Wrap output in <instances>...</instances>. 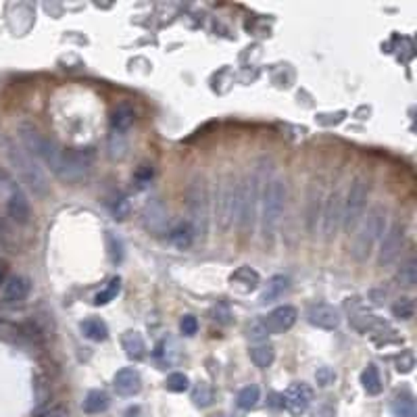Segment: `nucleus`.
I'll list each match as a JSON object with an SVG mask.
<instances>
[{
  "label": "nucleus",
  "instance_id": "nucleus-34",
  "mask_svg": "<svg viewBox=\"0 0 417 417\" xmlns=\"http://www.w3.org/2000/svg\"><path fill=\"white\" fill-rule=\"evenodd\" d=\"M179 332L184 336H194L198 332V319L194 315H184L179 319Z\"/></svg>",
  "mask_w": 417,
  "mask_h": 417
},
{
  "label": "nucleus",
  "instance_id": "nucleus-29",
  "mask_svg": "<svg viewBox=\"0 0 417 417\" xmlns=\"http://www.w3.org/2000/svg\"><path fill=\"white\" fill-rule=\"evenodd\" d=\"M120 290H121V278L120 276H115V278H111L109 280V284L94 297V304H107V302H111L113 298L117 297L120 295Z\"/></svg>",
  "mask_w": 417,
  "mask_h": 417
},
{
  "label": "nucleus",
  "instance_id": "nucleus-20",
  "mask_svg": "<svg viewBox=\"0 0 417 417\" xmlns=\"http://www.w3.org/2000/svg\"><path fill=\"white\" fill-rule=\"evenodd\" d=\"M361 384H363V390L369 397H378L382 392V376H380V371H378V367L373 363H369L361 371Z\"/></svg>",
  "mask_w": 417,
  "mask_h": 417
},
{
  "label": "nucleus",
  "instance_id": "nucleus-2",
  "mask_svg": "<svg viewBox=\"0 0 417 417\" xmlns=\"http://www.w3.org/2000/svg\"><path fill=\"white\" fill-rule=\"evenodd\" d=\"M4 153H6L8 163L17 172L19 179L27 186V190L34 196H40L42 198V196L49 194L51 184H49V178H46L44 169L40 167V163L21 144H17L15 140H4Z\"/></svg>",
  "mask_w": 417,
  "mask_h": 417
},
{
  "label": "nucleus",
  "instance_id": "nucleus-1",
  "mask_svg": "<svg viewBox=\"0 0 417 417\" xmlns=\"http://www.w3.org/2000/svg\"><path fill=\"white\" fill-rule=\"evenodd\" d=\"M19 144L40 163H46L51 172L67 184H77L88 178L92 169V153L90 150H65L59 144L44 136L34 123L21 121L17 125Z\"/></svg>",
  "mask_w": 417,
  "mask_h": 417
},
{
  "label": "nucleus",
  "instance_id": "nucleus-11",
  "mask_svg": "<svg viewBox=\"0 0 417 417\" xmlns=\"http://www.w3.org/2000/svg\"><path fill=\"white\" fill-rule=\"evenodd\" d=\"M307 319L311 326L319 328V330H336L340 326V311L332 304H326V302H317V304H311L309 307V313H307Z\"/></svg>",
  "mask_w": 417,
  "mask_h": 417
},
{
  "label": "nucleus",
  "instance_id": "nucleus-31",
  "mask_svg": "<svg viewBox=\"0 0 417 417\" xmlns=\"http://www.w3.org/2000/svg\"><path fill=\"white\" fill-rule=\"evenodd\" d=\"M397 280H399V284H403V286H407V288L416 286V282H417L416 261H409L407 265H403V267H401V271L397 274Z\"/></svg>",
  "mask_w": 417,
  "mask_h": 417
},
{
  "label": "nucleus",
  "instance_id": "nucleus-10",
  "mask_svg": "<svg viewBox=\"0 0 417 417\" xmlns=\"http://www.w3.org/2000/svg\"><path fill=\"white\" fill-rule=\"evenodd\" d=\"M297 317L298 313L295 307L282 304V307L274 309L261 323H263L267 336H269V334H284V332H288V330L297 323Z\"/></svg>",
  "mask_w": 417,
  "mask_h": 417
},
{
  "label": "nucleus",
  "instance_id": "nucleus-4",
  "mask_svg": "<svg viewBox=\"0 0 417 417\" xmlns=\"http://www.w3.org/2000/svg\"><path fill=\"white\" fill-rule=\"evenodd\" d=\"M384 232H386V211L382 207H373L367 213V217L363 219L357 236H355V246H353L355 259L357 261L369 259L373 244L384 236Z\"/></svg>",
  "mask_w": 417,
  "mask_h": 417
},
{
  "label": "nucleus",
  "instance_id": "nucleus-18",
  "mask_svg": "<svg viewBox=\"0 0 417 417\" xmlns=\"http://www.w3.org/2000/svg\"><path fill=\"white\" fill-rule=\"evenodd\" d=\"M109 405H111V401H109V394H107L105 390H90V392L86 394L82 407H84V411H86L88 416H96V413L107 411Z\"/></svg>",
  "mask_w": 417,
  "mask_h": 417
},
{
  "label": "nucleus",
  "instance_id": "nucleus-9",
  "mask_svg": "<svg viewBox=\"0 0 417 417\" xmlns=\"http://www.w3.org/2000/svg\"><path fill=\"white\" fill-rule=\"evenodd\" d=\"M311 401H313V390H311V386L304 384V382L293 384V386L282 394V405L286 407V411H288L290 416L295 417L302 416V413L309 409Z\"/></svg>",
  "mask_w": 417,
  "mask_h": 417
},
{
  "label": "nucleus",
  "instance_id": "nucleus-27",
  "mask_svg": "<svg viewBox=\"0 0 417 417\" xmlns=\"http://www.w3.org/2000/svg\"><path fill=\"white\" fill-rule=\"evenodd\" d=\"M194 232L190 224H178L172 232H169V240L178 246V248H188L192 244Z\"/></svg>",
  "mask_w": 417,
  "mask_h": 417
},
{
  "label": "nucleus",
  "instance_id": "nucleus-3",
  "mask_svg": "<svg viewBox=\"0 0 417 417\" xmlns=\"http://www.w3.org/2000/svg\"><path fill=\"white\" fill-rule=\"evenodd\" d=\"M286 196H288L286 181L280 178L269 179V184L263 190V213H261L265 236H271L276 228L280 226V219L286 207Z\"/></svg>",
  "mask_w": 417,
  "mask_h": 417
},
{
  "label": "nucleus",
  "instance_id": "nucleus-5",
  "mask_svg": "<svg viewBox=\"0 0 417 417\" xmlns=\"http://www.w3.org/2000/svg\"><path fill=\"white\" fill-rule=\"evenodd\" d=\"M190 226L196 236H205L209 230V186L207 179L196 178L188 190Z\"/></svg>",
  "mask_w": 417,
  "mask_h": 417
},
{
  "label": "nucleus",
  "instance_id": "nucleus-12",
  "mask_svg": "<svg viewBox=\"0 0 417 417\" xmlns=\"http://www.w3.org/2000/svg\"><path fill=\"white\" fill-rule=\"evenodd\" d=\"M6 213L8 217L19 224V226H25L32 217V209H30V200L23 192V188H17L8 198H6Z\"/></svg>",
  "mask_w": 417,
  "mask_h": 417
},
{
  "label": "nucleus",
  "instance_id": "nucleus-35",
  "mask_svg": "<svg viewBox=\"0 0 417 417\" xmlns=\"http://www.w3.org/2000/svg\"><path fill=\"white\" fill-rule=\"evenodd\" d=\"M413 367H416V357H413L411 351H405V353L399 355V359H397V369H399L401 373H409Z\"/></svg>",
  "mask_w": 417,
  "mask_h": 417
},
{
  "label": "nucleus",
  "instance_id": "nucleus-30",
  "mask_svg": "<svg viewBox=\"0 0 417 417\" xmlns=\"http://www.w3.org/2000/svg\"><path fill=\"white\" fill-rule=\"evenodd\" d=\"M192 401L196 407H209L213 403V388L207 382L196 384V388L192 390Z\"/></svg>",
  "mask_w": 417,
  "mask_h": 417
},
{
  "label": "nucleus",
  "instance_id": "nucleus-6",
  "mask_svg": "<svg viewBox=\"0 0 417 417\" xmlns=\"http://www.w3.org/2000/svg\"><path fill=\"white\" fill-rule=\"evenodd\" d=\"M367 196H369V184L365 178L353 179L347 198L342 203V224L345 228L351 232L359 222V217L363 215V209L367 205Z\"/></svg>",
  "mask_w": 417,
  "mask_h": 417
},
{
  "label": "nucleus",
  "instance_id": "nucleus-26",
  "mask_svg": "<svg viewBox=\"0 0 417 417\" xmlns=\"http://www.w3.org/2000/svg\"><path fill=\"white\" fill-rule=\"evenodd\" d=\"M259 397H261V390H259V386L257 384H248V386H244L242 390L238 392V397H236V403H238L240 409H244V411H250L257 403H259Z\"/></svg>",
  "mask_w": 417,
  "mask_h": 417
},
{
  "label": "nucleus",
  "instance_id": "nucleus-14",
  "mask_svg": "<svg viewBox=\"0 0 417 417\" xmlns=\"http://www.w3.org/2000/svg\"><path fill=\"white\" fill-rule=\"evenodd\" d=\"M342 198L340 192H332L328 198V207H326V215H323V232L328 238H332L338 230V224L342 222Z\"/></svg>",
  "mask_w": 417,
  "mask_h": 417
},
{
  "label": "nucleus",
  "instance_id": "nucleus-19",
  "mask_svg": "<svg viewBox=\"0 0 417 417\" xmlns=\"http://www.w3.org/2000/svg\"><path fill=\"white\" fill-rule=\"evenodd\" d=\"M288 286H290V282H288V278H286V276H274V278L267 282V286L263 288V293H261L259 300H261L263 304L274 302V300H278V298L282 297V295L288 290Z\"/></svg>",
  "mask_w": 417,
  "mask_h": 417
},
{
  "label": "nucleus",
  "instance_id": "nucleus-42",
  "mask_svg": "<svg viewBox=\"0 0 417 417\" xmlns=\"http://www.w3.org/2000/svg\"><path fill=\"white\" fill-rule=\"evenodd\" d=\"M125 417H138V409H129V411H127V416Z\"/></svg>",
  "mask_w": 417,
  "mask_h": 417
},
{
  "label": "nucleus",
  "instance_id": "nucleus-39",
  "mask_svg": "<svg viewBox=\"0 0 417 417\" xmlns=\"http://www.w3.org/2000/svg\"><path fill=\"white\" fill-rule=\"evenodd\" d=\"M248 336H250L252 340H261V338H267V332H265L263 323L259 321V323H255V326L248 330Z\"/></svg>",
  "mask_w": 417,
  "mask_h": 417
},
{
  "label": "nucleus",
  "instance_id": "nucleus-22",
  "mask_svg": "<svg viewBox=\"0 0 417 417\" xmlns=\"http://www.w3.org/2000/svg\"><path fill=\"white\" fill-rule=\"evenodd\" d=\"M390 411L394 417H417L416 401L409 392H401L392 399L390 403Z\"/></svg>",
  "mask_w": 417,
  "mask_h": 417
},
{
  "label": "nucleus",
  "instance_id": "nucleus-24",
  "mask_svg": "<svg viewBox=\"0 0 417 417\" xmlns=\"http://www.w3.org/2000/svg\"><path fill=\"white\" fill-rule=\"evenodd\" d=\"M134 109L129 105H120L113 115H111V131L113 134H123L131 123H134Z\"/></svg>",
  "mask_w": 417,
  "mask_h": 417
},
{
  "label": "nucleus",
  "instance_id": "nucleus-21",
  "mask_svg": "<svg viewBox=\"0 0 417 417\" xmlns=\"http://www.w3.org/2000/svg\"><path fill=\"white\" fill-rule=\"evenodd\" d=\"M232 284H236L238 288H242L244 293H248V290H255L257 286H259V282H261V278H259V274L252 269V267H238L234 274H232Z\"/></svg>",
  "mask_w": 417,
  "mask_h": 417
},
{
  "label": "nucleus",
  "instance_id": "nucleus-13",
  "mask_svg": "<svg viewBox=\"0 0 417 417\" xmlns=\"http://www.w3.org/2000/svg\"><path fill=\"white\" fill-rule=\"evenodd\" d=\"M113 386L117 390L120 397H134L140 392L142 388V378H140V371L134 369V367H123L115 373L113 378Z\"/></svg>",
  "mask_w": 417,
  "mask_h": 417
},
{
  "label": "nucleus",
  "instance_id": "nucleus-15",
  "mask_svg": "<svg viewBox=\"0 0 417 417\" xmlns=\"http://www.w3.org/2000/svg\"><path fill=\"white\" fill-rule=\"evenodd\" d=\"M30 290H32L30 278H25V276H11V278L4 282L2 298H4L6 302H21V300L27 298Z\"/></svg>",
  "mask_w": 417,
  "mask_h": 417
},
{
  "label": "nucleus",
  "instance_id": "nucleus-36",
  "mask_svg": "<svg viewBox=\"0 0 417 417\" xmlns=\"http://www.w3.org/2000/svg\"><path fill=\"white\" fill-rule=\"evenodd\" d=\"M315 380H317V384L319 386H330V384H334V380H336V373L330 369V367H319L317 371H315Z\"/></svg>",
  "mask_w": 417,
  "mask_h": 417
},
{
  "label": "nucleus",
  "instance_id": "nucleus-16",
  "mask_svg": "<svg viewBox=\"0 0 417 417\" xmlns=\"http://www.w3.org/2000/svg\"><path fill=\"white\" fill-rule=\"evenodd\" d=\"M121 345H123L125 355L129 359H134V361H140V359H144V355H146L144 338L138 332H134V330H129V332H125L121 336Z\"/></svg>",
  "mask_w": 417,
  "mask_h": 417
},
{
  "label": "nucleus",
  "instance_id": "nucleus-41",
  "mask_svg": "<svg viewBox=\"0 0 417 417\" xmlns=\"http://www.w3.org/2000/svg\"><path fill=\"white\" fill-rule=\"evenodd\" d=\"M4 282H6V261L0 259V284H4Z\"/></svg>",
  "mask_w": 417,
  "mask_h": 417
},
{
  "label": "nucleus",
  "instance_id": "nucleus-7",
  "mask_svg": "<svg viewBox=\"0 0 417 417\" xmlns=\"http://www.w3.org/2000/svg\"><path fill=\"white\" fill-rule=\"evenodd\" d=\"M403 242H405V226L401 222H394L390 228H386L384 238L380 244V255H378V263L380 265H390L394 263V259L401 255L403 250Z\"/></svg>",
  "mask_w": 417,
  "mask_h": 417
},
{
  "label": "nucleus",
  "instance_id": "nucleus-37",
  "mask_svg": "<svg viewBox=\"0 0 417 417\" xmlns=\"http://www.w3.org/2000/svg\"><path fill=\"white\" fill-rule=\"evenodd\" d=\"M153 176H155L153 165H140V167H138V172H136V176H134V179L138 181V186H140V188H144L146 184H150Z\"/></svg>",
  "mask_w": 417,
  "mask_h": 417
},
{
  "label": "nucleus",
  "instance_id": "nucleus-8",
  "mask_svg": "<svg viewBox=\"0 0 417 417\" xmlns=\"http://www.w3.org/2000/svg\"><path fill=\"white\" fill-rule=\"evenodd\" d=\"M240 213V186H236L232 179H228L219 192V219L222 228L228 230L234 219H238Z\"/></svg>",
  "mask_w": 417,
  "mask_h": 417
},
{
  "label": "nucleus",
  "instance_id": "nucleus-33",
  "mask_svg": "<svg viewBox=\"0 0 417 417\" xmlns=\"http://www.w3.org/2000/svg\"><path fill=\"white\" fill-rule=\"evenodd\" d=\"M17 188H21V186L13 179V176H11L6 169H2V167H0V196L6 200V198H8Z\"/></svg>",
  "mask_w": 417,
  "mask_h": 417
},
{
  "label": "nucleus",
  "instance_id": "nucleus-23",
  "mask_svg": "<svg viewBox=\"0 0 417 417\" xmlns=\"http://www.w3.org/2000/svg\"><path fill=\"white\" fill-rule=\"evenodd\" d=\"M146 224L155 232H161L163 226L167 224V213H165L161 200H153V203L146 205Z\"/></svg>",
  "mask_w": 417,
  "mask_h": 417
},
{
  "label": "nucleus",
  "instance_id": "nucleus-38",
  "mask_svg": "<svg viewBox=\"0 0 417 417\" xmlns=\"http://www.w3.org/2000/svg\"><path fill=\"white\" fill-rule=\"evenodd\" d=\"M311 417H336V409H334V403L330 399H326L323 403L317 405V409L313 411Z\"/></svg>",
  "mask_w": 417,
  "mask_h": 417
},
{
  "label": "nucleus",
  "instance_id": "nucleus-28",
  "mask_svg": "<svg viewBox=\"0 0 417 417\" xmlns=\"http://www.w3.org/2000/svg\"><path fill=\"white\" fill-rule=\"evenodd\" d=\"M416 313V304H413V298L401 297L394 304H392V315L401 321H409Z\"/></svg>",
  "mask_w": 417,
  "mask_h": 417
},
{
  "label": "nucleus",
  "instance_id": "nucleus-25",
  "mask_svg": "<svg viewBox=\"0 0 417 417\" xmlns=\"http://www.w3.org/2000/svg\"><path fill=\"white\" fill-rule=\"evenodd\" d=\"M250 359H252V363H255L259 369H267V367L274 363V359H276V351H274L271 345L261 342V345H257V347L250 349Z\"/></svg>",
  "mask_w": 417,
  "mask_h": 417
},
{
  "label": "nucleus",
  "instance_id": "nucleus-40",
  "mask_svg": "<svg viewBox=\"0 0 417 417\" xmlns=\"http://www.w3.org/2000/svg\"><path fill=\"white\" fill-rule=\"evenodd\" d=\"M36 417H69V413H67L63 407H53V409H49V411H42V413H38Z\"/></svg>",
  "mask_w": 417,
  "mask_h": 417
},
{
  "label": "nucleus",
  "instance_id": "nucleus-32",
  "mask_svg": "<svg viewBox=\"0 0 417 417\" xmlns=\"http://www.w3.org/2000/svg\"><path fill=\"white\" fill-rule=\"evenodd\" d=\"M165 388L167 390H172V392H184V390H188L190 388V380L184 376V373H169L167 376V380H165Z\"/></svg>",
  "mask_w": 417,
  "mask_h": 417
},
{
  "label": "nucleus",
  "instance_id": "nucleus-17",
  "mask_svg": "<svg viewBox=\"0 0 417 417\" xmlns=\"http://www.w3.org/2000/svg\"><path fill=\"white\" fill-rule=\"evenodd\" d=\"M79 328H82V334H84L88 340H94V342H103V340H107V336H109L107 323H105L103 319H98V317H88V319H84Z\"/></svg>",
  "mask_w": 417,
  "mask_h": 417
}]
</instances>
